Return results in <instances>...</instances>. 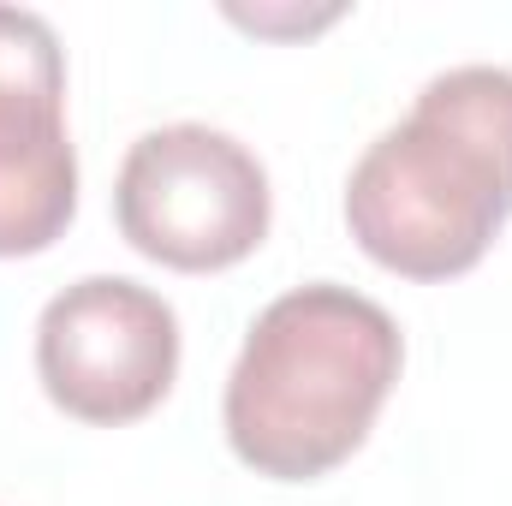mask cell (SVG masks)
Here are the masks:
<instances>
[{"mask_svg": "<svg viewBox=\"0 0 512 506\" xmlns=\"http://www.w3.org/2000/svg\"><path fill=\"white\" fill-rule=\"evenodd\" d=\"M512 215V72L453 66L429 78L346 179V227L405 280L471 274Z\"/></svg>", "mask_w": 512, "mask_h": 506, "instance_id": "1", "label": "cell"}, {"mask_svg": "<svg viewBox=\"0 0 512 506\" xmlns=\"http://www.w3.org/2000/svg\"><path fill=\"white\" fill-rule=\"evenodd\" d=\"M268 173L233 131L155 126L114 179V221L137 256L179 274H221L268 239Z\"/></svg>", "mask_w": 512, "mask_h": 506, "instance_id": "3", "label": "cell"}, {"mask_svg": "<svg viewBox=\"0 0 512 506\" xmlns=\"http://www.w3.org/2000/svg\"><path fill=\"white\" fill-rule=\"evenodd\" d=\"M399 364V322L376 298L340 280L280 292L251 322L221 399L239 465L268 483H316L340 471L370 441Z\"/></svg>", "mask_w": 512, "mask_h": 506, "instance_id": "2", "label": "cell"}, {"mask_svg": "<svg viewBox=\"0 0 512 506\" xmlns=\"http://www.w3.org/2000/svg\"><path fill=\"white\" fill-rule=\"evenodd\" d=\"M42 393L96 429L149 417L179 376V316L126 274H84L42 304L36 322Z\"/></svg>", "mask_w": 512, "mask_h": 506, "instance_id": "4", "label": "cell"}, {"mask_svg": "<svg viewBox=\"0 0 512 506\" xmlns=\"http://www.w3.org/2000/svg\"><path fill=\"white\" fill-rule=\"evenodd\" d=\"M78 215L66 48L42 12L0 6V256H42Z\"/></svg>", "mask_w": 512, "mask_h": 506, "instance_id": "5", "label": "cell"}]
</instances>
